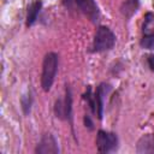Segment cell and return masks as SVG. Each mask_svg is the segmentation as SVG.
<instances>
[{
  "instance_id": "8fae6325",
  "label": "cell",
  "mask_w": 154,
  "mask_h": 154,
  "mask_svg": "<svg viewBox=\"0 0 154 154\" xmlns=\"http://www.w3.org/2000/svg\"><path fill=\"white\" fill-rule=\"evenodd\" d=\"M138 7H140V0H125L120 6V13L126 19H130L138 10Z\"/></svg>"
},
{
  "instance_id": "277c9868",
  "label": "cell",
  "mask_w": 154,
  "mask_h": 154,
  "mask_svg": "<svg viewBox=\"0 0 154 154\" xmlns=\"http://www.w3.org/2000/svg\"><path fill=\"white\" fill-rule=\"evenodd\" d=\"M63 2L69 11L81 12L94 24L100 19V8L95 0H64Z\"/></svg>"
},
{
  "instance_id": "9c48e42d",
  "label": "cell",
  "mask_w": 154,
  "mask_h": 154,
  "mask_svg": "<svg viewBox=\"0 0 154 154\" xmlns=\"http://www.w3.org/2000/svg\"><path fill=\"white\" fill-rule=\"evenodd\" d=\"M42 5L43 4H42L41 0H34V1H31L28 5L26 17H25V25H26V28L32 26L37 22L38 16H40V12L42 10Z\"/></svg>"
},
{
  "instance_id": "7c38bea8",
  "label": "cell",
  "mask_w": 154,
  "mask_h": 154,
  "mask_svg": "<svg viewBox=\"0 0 154 154\" xmlns=\"http://www.w3.org/2000/svg\"><path fill=\"white\" fill-rule=\"evenodd\" d=\"M20 108H22V112L23 114L26 117L30 114L31 112V108H32V103H34V96H32V91L30 89H28L24 94H22L20 96Z\"/></svg>"
},
{
  "instance_id": "9a60e30c",
  "label": "cell",
  "mask_w": 154,
  "mask_h": 154,
  "mask_svg": "<svg viewBox=\"0 0 154 154\" xmlns=\"http://www.w3.org/2000/svg\"><path fill=\"white\" fill-rule=\"evenodd\" d=\"M146 60H147V65H148L149 70L152 72H154V53H148L146 55Z\"/></svg>"
},
{
  "instance_id": "5b68a950",
  "label": "cell",
  "mask_w": 154,
  "mask_h": 154,
  "mask_svg": "<svg viewBox=\"0 0 154 154\" xmlns=\"http://www.w3.org/2000/svg\"><path fill=\"white\" fill-rule=\"evenodd\" d=\"M95 144H96V150L99 153L108 154V153H113L118 149L119 138L116 132L100 129L96 132Z\"/></svg>"
},
{
  "instance_id": "4fadbf2b",
  "label": "cell",
  "mask_w": 154,
  "mask_h": 154,
  "mask_svg": "<svg viewBox=\"0 0 154 154\" xmlns=\"http://www.w3.org/2000/svg\"><path fill=\"white\" fill-rule=\"evenodd\" d=\"M83 99L85 100L89 111L93 116H96V101H95V96H94V91H93V87L91 85H87V89L83 94Z\"/></svg>"
},
{
  "instance_id": "30bf717a",
  "label": "cell",
  "mask_w": 154,
  "mask_h": 154,
  "mask_svg": "<svg viewBox=\"0 0 154 154\" xmlns=\"http://www.w3.org/2000/svg\"><path fill=\"white\" fill-rule=\"evenodd\" d=\"M136 153L154 154V134H146L140 137L136 144Z\"/></svg>"
},
{
  "instance_id": "7a4b0ae2",
  "label": "cell",
  "mask_w": 154,
  "mask_h": 154,
  "mask_svg": "<svg viewBox=\"0 0 154 154\" xmlns=\"http://www.w3.org/2000/svg\"><path fill=\"white\" fill-rule=\"evenodd\" d=\"M54 114L57 118H59L60 120H65L70 124L71 126V131L72 135L76 138L75 135V130H73V116H72V91L71 88L69 85H66L65 88V94L63 97H58L54 102V107H53Z\"/></svg>"
},
{
  "instance_id": "ba28073f",
  "label": "cell",
  "mask_w": 154,
  "mask_h": 154,
  "mask_svg": "<svg viewBox=\"0 0 154 154\" xmlns=\"http://www.w3.org/2000/svg\"><path fill=\"white\" fill-rule=\"evenodd\" d=\"M112 90V85L109 83L106 82H101L97 84L95 91H94V96H95V101H96V117L99 120H102L103 118V109H105V100L107 97V95L111 93Z\"/></svg>"
},
{
  "instance_id": "8992f818",
  "label": "cell",
  "mask_w": 154,
  "mask_h": 154,
  "mask_svg": "<svg viewBox=\"0 0 154 154\" xmlns=\"http://www.w3.org/2000/svg\"><path fill=\"white\" fill-rule=\"evenodd\" d=\"M140 46L143 49H154V12H147L142 23V37Z\"/></svg>"
},
{
  "instance_id": "5bb4252c",
  "label": "cell",
  "mask_w": 154,
  "mask_h": 154,
  "mask_svg": "<svg viewBox=\"0 0 154 154\" xmlns=\"http://www.w3.org/2000/svg\"><path fill=\"white\" fill-rule=\"evenodd\" d=\"M83 124H84L85 129H87V130H89V131H93V130L95 129V125H94L93 118H91V116H90V114H88V113H85V114H84V117H83Z\"/></svg>"
},
{
  "instance_id": "3957f363",
  "label": "cell",
  "mask_w": 154,
  "mask_h": 154,
  "mask_svg": "<svg viewBox=\"0 0 154 154\" xmlns=\"http://www.w3.org/2000/svg\"><path fill=\"white\" fill-rule=\"evenodd\" d=\"M117 37L116 34L106 25H99L96 29V32L93 38L91 53H103L107 51H111L116 45Z\"/></svg>"
},
{
  "instance_id": "6da1fadb",
  "label": "cell",
  "mask_w": 154,
  "mask_h": 154,
  "mask_svg": "<svg viewBox=\"0 0 154 154\" xmlns=\"http://www.w3.org/2000/svg\"><path fill=\"white\" fill-rule=\"evenodd\" d=\"M59 67V55L55 52L46 53L42 61V71H41V88L45 93H48L52 89L55 76L58 73Z\"/></svg>"
},
{
  "instance_id": "52a82bcc",
  "label": "cell",
  "mask_w": 154,
  "mask_h": 154,
  "mask_svg": "<svg viewBox=\"0 0 154 154\" xmlns=\"http://www.w3.org/2000/svg\"><path fill=\"white\" fill-rule=\"evenodd\" d=\"M34 152L36 154H59V144L55 136L52 132H46L41 136Z\"/></svg>"
}]
</instances>
